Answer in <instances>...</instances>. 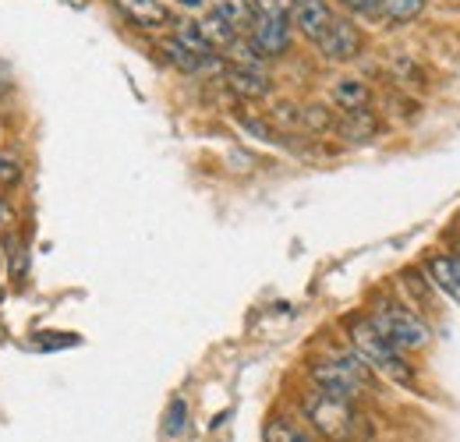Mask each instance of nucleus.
I'll list each match as a JSON object with an SVG mask.
<instances>
[{
	"instance_id": "f257e3e1",
	"label": "nucleus",
	"mask_w": 460,
	"mask_h": 442,
	"mask_svg": "<svg viewBox=\"0 0 460 442\" xmlns=\"http://www.w3.org/2000/svg\"><path fill=\"white\" fill-rule=\"evenodd\" d=\"M301 414L315 429V436H323L326 442H372V425L365 411H358V400H341L308 389L301 396Z\"/></svg>"
},
{
	"instance_id": "f03ea898",
	"label": "nucleus",
	"mask_w": 460,
	"mask_h": 442,
	"mask_svg": "<svg viewBox=\"0 0 460 442\" xmlns=\"http://www.w3.org/2000/svg\"><path fill=\"white\" fill-rule=\"evenodd\" d=\"M347 336H350V350H354L379 379H386V383L403 386V389L414 386V368H411V361L403 358L401 347H394V343L379 332V326H376L368 315H354V319L347 323Z\"/></svg>"
},
{
	"instance_id": "7ed1b4c3",
	"label": "nucleus",
	"mask_w": 460,
	"mask_h": 442,
	"mask_svg": "<svg viewBox=\"0 0 460 442\" xmlns=\"http://www.w3.org/2000/svg\"><path fill=\"white\" fill-rule=\"evenodd\" d=\"M308 379H312V389H319V393H330L341 400H358L361 393L372 389L376 372L354 350H344V354H330V358L312 361Z\"/></svg>"
},
{
	"instance_id": "20e7f679",
	"label": "nucleus",
	"mask_w": 460,
	"mask_h": 442,
	"mask_svg": "<svg viewBox=\"0 0 460 442\" xmlns=\"http://www.w3.org/2000/svg\"><path fill=\"white\" fill-rule=\"evenodd\" d=\"M368 319L379 326V332H383L394 347H401V350H425L429 340H432L429 323H425L418 312L397 305V301H379Z\"/></svg>"
},
{
	"instance_id": "39448f33",
	"label": "nucleus",
	"mask_w": 460,
	"mask_h": 442,
	"mask_svg": "<svg viewBox=\"0 0 460 442\" xmlns=\"http://www.w3.org/2000/svg\"><path fill=\"white\" fill-rule=\"evenodd\" d=\"M290 18H294V25H297L312 43H319V40L326 36V29L333 25V14H330L326 0H294V4H290Z\"/></svg>"
},
{
	"instance_id": "423d86ee",
	"label": "nucleus",
	"mask_w": 460,
	"mask_h": 442,
	"mask_svg": "<svg viewBox=\"0 0 460 442\" xmlns=\"http://www.w3.org/2000/svg\"><path fill=\"white\" fill-rule=\"evenodd\" d=\"M224 78H227L230 93L248 100V103L270 96V78L255 64H230V67H224Z\"/></svg>"
},
{
	"instance_id": "0eeeda50",
	"label": "nucleus",
	"mask_w": 460,
	"mask_h": 442,
	"mask_svg": "<svg viewBox=\"0 0 460 442\" xmlns=\"http://www.w3.org/2000/svg\"><path fill=\"white\" fill-rule=\"evenodd\" d=\"M319 50L330 60H350L361 50V32L347 22V18H333V25L326 29V36L319 40Z\"/></svg>"
},
{
	"instance_id": "6e6552de",
	"label": "nucleus",
	"mask_w": 460,
	"mask_h": 442,
	"mask_svg": "<svg viewBox=\"0 0 460 442\" xmlns=\"http://www.w3.org/2000/svg\"><path fill=\"white\" fill-rule=\"evenodd\" d=\"M432 287H439L443 294H450L454 301H460V259L457 255H436L429 259V273Z\"/></svg>"
},
{
	"instance_id": "1a4fd4ad",
	"label": "nucleus",
	"mask_w": 460,
	"mask_h": 442,
	"mask_svg": "<svg viewBox=\"0 0 460 442\" xmlns=\"http://www.w3.org/2000/svg\"><path fill=\"white\" fill-rule=\"evenodd\" d=\"M114 4L120 7V14L138 29H156V25L167 22V11H164L160 0H114Z\"/></svg>"
},
{
	"instance_id": "9d476101",
	"label": "nucleus",
	"mask_w": 460,
	"mask_h": 442,
	"mask_svg": "<svg viewBox=\"0 0 460 442\" xmlns=\"http://www.w3.org/2000/svg\"><path fill=\"white\" fill-rule=\"evenodd\" d=\"M333 103H337L344 113L368 110V103H372V89H368L361 78H341V82L333 85Z\"/></svg>"
},
{
	"instance_id": "9b49d317",
	"label": "nucleus",
	"mask_w": 460,
	"mask_h": 442,
	"mask_svg": "<svg viewBox=\"0 0 460 442\" xmlns=\"http://www.w3.org/2000/svg\"><path fill=\"white\" fill-rule=\"evenodd\" d=\"M337 131L344 135L347 142H372L383 131V124H379V117L372 110H358V113H344V120L337 124Z\"/></svg>"
},
{
	"instance_id": "f8f14e48",
	"label": "nucleus",
	"mask_w": 460,
	"mask_h": 442,
	"mask_svg": "<svg viewBox=\"0 0 460 442\" xmlns=\"http://www.w3.org/2000/svg\"><path fill=\"white\" fill-rule=\"evenodd\" d=\"M199 29H202V36L209 40V47H213V50H230V47L237 43V29L227 25L217 11H213V14H206V18H199Z\"/></svg>"
},
{
	"instance_id": "ddd939ff",
	"label": "nucleus",
	"mask_w": 460,
	"mask_h": 442,
	"mask_svg": "<svg viewBox=\"0 0 460 442\" xmlns=\"http://www.w3.org/2000/svg\"><path fill=\"white\" fill-rule=\"evenodd\" d=\"M217 4V14L234 25L237 32L241 29H252V22H255V4L252 0H213Z\"/></svg>"
},
{
	"instance_id": "4468645a",
	"label": "nucleus",
	"mask_w": 460,
	"mask_h": 442,
	"mask_svg": "<svg viewBox=\"0 0 460 442\" xmlns=\"http://www.w3.org/2000/svg\"><path fill=\"white\" fill-rule=\"evenodd\" d=\"M173 40H177L184 50H191L195 57H217V50L209 47V40L202 36L199 22H177V29H173Z\"/></svg>"
},
{
	"instance_id": "2eb2a0df",
	"label": "nucleus",
	"mask_w": 460,
	"mask_h": 442,
	"mask_svg": "<svg viewBox=\"0 0 460 442\" xmlns=\"http://www.w3.org/2000/svg\"><path fill=\"white\" fill-rule=\"evenodd\" d=\"M266 442H312V436L294 425L290 418H270L266 421Z\"/></svg>"
},
{
	"instance_id": "dca6fc26",
	"label": "nucleus",
	"mask_w": 460,
	"mask_h": 442,
	"mask_svg": "<svg viewBox=\"0 0 460 442\" xmlns=\"http://www.w3.org/2000/svg\"><path fill=\"white\" fill-rule=\"evenodd\" d=\"M421 7H425V0H379L376 11L386 22H414L421 14Z\"/></svg>"
},
{
	"instance_id": "f3484780",
	"label": "nucleus",
	"mask_w": 460,
	"mask_h": 442,
	"mask_svg": "<svg viewBox=\"0 0 460 442\" xmlns=\"http://www.w3.org/2000/svg\"><path fill=\"white\" fill-rule=\"evenodd\" d=\"M184 425H188V400H184V396H173L167 414H164V436L177 439V436L184 432Z\"/></svg>"
},
{
	"instance_id": "a211bd4d",
	"label": "nucleus",
	"mask_w": 460,
	"mask_h": 442,
	"mask_svg": "<svg viewBox=\"0 0 460 442\" xmlns=\"http://www.w3.org/2000/svg\"><path fill=\"white\" fill-rule=\"evenodd\" d=\"M301 124H305L308 131H323V128H333V117H330L326 107L308 103V107H301Z\"/></svg>"
},
{
	"instance_id": "6ab92c4d",
	"label": "nucleus",
	"mask_w": 460,
	"mask_h": 442,
	"mask_svg": "<svg viewBox=\"0 0 460 442\" xmlns=\"http://www.w3.org/2000/svg\"><path fill=\"white\" fill-rule=\"evenodd\" d=\"M18 181H22V164H18L11 153H0V184L11 188V184H18Z\"/></svg>"
},
{
	"instance_id": "aec40b11",
	"label": "nucleus",
	"mask_w": 460,
	"mask_h": 442,
	"mask_svg": "<svg viewBox=\"0 0 460 442\" xmlns=\"http://www.w3.org/2000/svg\"><path fill=\"white\" fill-rule=\"evenodd\" d=\"M67 343H78V340H75V336H43V340H40V347H47V350H50V347H67Z\"/></svg>"
},
{
	"instance_id": "412c9836",
	"label": "nucleus",
	"mask_w": 460,
	"mask_h": 442,
	"mask_svg": "<svg viewBox=\"0 0 460 442\" xmlns=\"http://www.w3.org/2000/svg\"><path fill=\"white\" fill-rule=\"evenodd\" d=\"M7 93H11V67L0 60V100H4Z\"/></svg>"
},
{
	"instance_id": "4be33fe9",
	"label": "nucleus",
	"mask_w": 460,
	"mask_h": 442,
	"mask_svg": "<svg viewBox=\"0 0 460 442\" xmlns=\"http://www.w3.org/2000/svg\"><path fill=\"white\" fill-rule=\"evenodd\" d=\"M347 7H354V11H376L379 7V0H344Z\"/></svg>"
},
{
	"instance_id": "5701e85b",
	"label": "nucleus",
	"mask_w": 460,
	"mask_h": 442,
	"mask_svg": "<svg viewBox=\"0 0 460 442\" xmlns=\"http://www.w3.org/2000/svg\"><path fill=\"white\" fill-rule=\"evenodd\" d=\"M181 4H184V7H202L206 0H181Z\"/></svg>"
}]
</instances>
